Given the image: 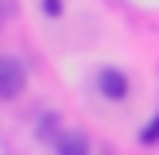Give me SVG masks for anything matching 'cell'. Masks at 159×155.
Listing matches in <instances>:
<instances>
[{
	"mask_svg": "<svg viewBox=\"0 0 159 155\" xmlns=\"http://www.w3.org/2000/svg\"><path fill=\"white\" fill-rule=\"evenodd\" d=\"M23 85H27V70H23L16 58L0 54V101L20 97V93H23Z\"/></svg>",
	"mask_w": 159,
	"mask_h": 155,
	"instance_id": "1",
	"label": "cell"
},
{
	"mask_svg": "<svg viewBox=\"0 0 159 155\" xmlns=\"http://www.w3.org/2000/svg\"><path fill=\"white\" fill-rule=\"evenodd\" d=\"M58 155H89V140L78 136V132H66L58 140Z\"/></svg>",
	"mask_w": 159,
	"mask_h": 155,
	"instance_id": "3",
	"label": "cell"
},
{
	"mask_svg": "<svg viewBox=\"0 0 159 155\" xmlns=\"http://www.w3.org/2000/svg\"><path fill=\"white\" fill-rule=\"evenodd\" d=\"M43 12L51 16V20H54V16H62V0H43Z\"/></svg>",
	"mask_w": 159,
	"mask_h": 155,
	"instance_id": "5",
	"label": "cell"
},
{
	"mask_svg": "<svg viewBox=\"0 0 159 155\" xmlns=\"http://www.w3.org/2000/svg\"><path fill=\"white\" fill-rule=\"evenodd\" d=\"M97 89L105 93L109 101H120V97H128V78L120 74V70H101V78H97Z\"/></svg>",
	"mask_w": 159,
	"mask_h": 155,
	"instance_id": "2",
	"label": "cell"
},
{
	"mask_svg": "<svg viewBox=\"0 0 159 155\" xmlns=\"http://www.w3.org/2000/svg\"><path fill=\"white\" fill-rule=\"evenodd\" d=\"M140 140H144V144H159V113H155V120H152V124H144Z\"/></svg>",
	"mask_w": 159,
	"mask_h": 155,
	"instance_id": "4",
	"label": "cell"
}]
</instances>
